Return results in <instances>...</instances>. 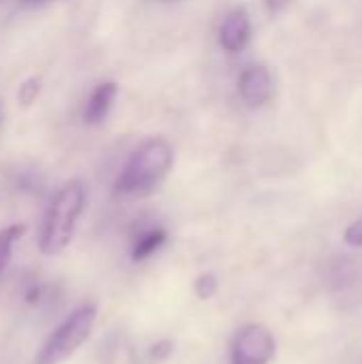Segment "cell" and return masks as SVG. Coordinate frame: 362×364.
Instances as JSON below:
<instances>
[{
  "mask_svg": "<svg viewBox=\"0 0 362 364\" xmlns=\"http://www.w3.org/2000/svg\"><path fill=\"white\" fill-rule=\"evenodd\" d=\"M96 324V307L83 305L75 309L43 343L36 354V364H60L70 358L92 335Z\"/></svg>",
  "mask_w": 362,
  "mask_h": 364,
  "instance_id": "3957f363",
  "label": "cell"
},
{
  "mask_svg": "<svg viewBox=\"0 0 362 364\" xmlns=\"http://www.w3.org/2000/svg\"><path fill=\"white\" fill-rule=\"evenodd\" d=\"M290 2H292V0H265L267 9H269L271 13H280V11H284Z\"/></svg>",
  "mask_w": 362,
  "mask_h": 364,
  "instance_id": "5bb4252c",
  "label": "cell"
},
{
  "mask_svg": "<svg viewBox=\"0 0 362 364\" xmlns=\"http://www.w3.org/2000/svg\"><path fill=\"white\" fill-rule=\"evenodd\" d=\"M83 207H85V183L81 179H73L64 183L60 192L53 196L43 222L38 247L45 256H55L68 247L77 222L83 213Z\"/></svg>",
  "mask_w": 362,
  "mask_h": 364,
  "instance_id": "7a4b0ae2",
  "label": "cell"
},
{
  "mask_svg": "<svg viewBox=\"0 0 362 364\" xmlns=\"http://www.w3.org/2000/svg\"><path fill=\"white\" fill-rule=\"evenodd\" d=\"M115 96H117V83L115 81H105V83L96 85V90L92 92V96L85 102L83 119L92 126L102 124L105 117L109 115L113 102H115Z\"/></svg>",
  "mask_w": 362,
  "mask_h": 364,
  "instance_id": "52a82bcc",
  "label": "cell"
},
{
  "mask_svg": "<svg viewBox=\"0 0 362 364\" xmlns=\"http://www.w3.org/2000/svg\"><path fill=\"white\" fill-rule=\"evenodd\" d=\"M166 239H169V235L164 228H151V230L143 232L132 245V260L134 262L147 260L151 254H156L166 243Z\"/></svg>",
  "mask_w": 362,
  "mask_h": 364,
  "instance_id": "ba28073f",
  "label": "cell"
},
{
  "mask_svg": "<svg viewBox=\"0 0 362 364\" xmlns=\"http://www.w3.org/2000/svg\"><path fill=\"white\" fill-rule=\"evenodd\" d=\"M239 94L250 107H262L273 96V77L267 66L250 64L239 77Z\"/></svg>",
  "mask_w": 362,
  "mask_h": 364,
  "instance_id": "5b68a950",
  "label": "cell"
},
{
  "mask_svg": "<svg viewBox=\"0 0 362 364\" xmlns=\"http://www.w3.org/2000/svg\"><path fill=\"white\" fill-rule=\"evenodd\" d=\"M26 232L23 224H13L4 230H0V273L9 267L11 254H13V243Z\"/></svg>",
  "mask_w": 362,
  "mask_h": 364,
  "instance_id": "9c48e42d",
  "label": "cell"
},
{
  "mask_svg": "<svg viewBox=\"0 0 362 364\" xmlns=\"http://www.w3.org/2000/svg\"><path fill=\"white\" fill-rule=\"evenodd\" d=\"M344 239H346V243L352 245V247H362V218L361 220H356L352 226H348Z\"/></svg>",
  "mask_w": 362,
  "mask_h": 364,
  "instance_id": "7c38bea8",
  "label": "cell"
},
{
  "mask_svg": "<svg viewBox=\"0 0 362 364\" xmlns=\"http://www.w3.org/2000/svg\"><path fill=\"white\" fill-rule=\"evenodd\" d=\"M194 292H196V296L203 299V301L211 299V296L218 292V277H215L213 273H203V275H198V279L194 282Z\"/></svg>",
  "mask_w": 362,
  "mask_h": 364,
  "instance_id": "30bf717a",
  "label": "cell"
},
{
  "mask_svg": "<svg viewBox=\"0 0 362 364\" xmlns=\"http://www.w3.org/2000/svg\"><path fill=\"white\" fill-rule=\"evenodd\" d=\"M171 352H173V343H171V341H162V343H156V346L151 348L154 358H166Z\"/></svg>",
  "mask_w": 362,
  "mask_h": 364,
  "instance_id": "4fadbf2b",
  "label": "cell"
},
{
  "mask_svg": "<svg viewBox=\"0 0 362 364\" xmlns=\"http://www.w3.org/2000/svg\"><path fill=\"white\" fill-rule=\"evenodd\" d=\"M275 356V337L262 324L243 326L233 341V364H269Z\"/></svg>",
  "mask_w": 362,
  "mask_h": 364,
  "instance_id": "277c9868",
  "label": "cell"
},
{
  "mask_svg": "<svg viewBox=\"0 0 362 364\" xmlns=\"http://www.w3.org/2000/svg\"><path fill=\"white\" fill-rule=\"evenodd\" d=\"M252 38V21L245 6H235L228 11L220 26V45L228 53H239Z\"/></svg>",
  "mask_w": 362,
  "mask_h": 364,
  "instance_id": "8992f818",
  "label": "cell"
},
{
  "mask_svg": "<svg viewBox=\"0 0 362 364\" xmlns=\"http://www.w3.org/2000/svg\"><path fill=\"white\" fill-rule=\"evenodd\" d=\"M173 147L166 139L154 136L147 139L141 147L134 149L126 166L122 168L113 192L117 196L141 198L151 194L171 173L173 168Z\"/></svg>",
  "mask_w": 362,
  "mask_h": 364,
  "instance_id": "6da1fadb",
  "label": "cell"
},
{
  "mask_svg": "<svg viewBox=\"0 0 362 364\" xmlns=\"http://www.w3.org/2000/svg\"><path fill=\"white\" fill-rule=\"evenodd\" d=\"M38 92H41V81H38L36 77H30V79H26V81L19 85V90H17V100H19L23 107H30V105L36 100Z\"/></svg>",
  "mask_w": 362,
  "mask_h": 364,
  "instance_id": "8fae6325",
  "label": "cell"
},
{
  "mask_svg": "<svg viewBox=\"0 0 362 364\" xmlns=\"http://www.w3.org/2000/svg\"><path fill=\"white\" fill-rule=\"evenodd\" d=\"M23 4H38V2H47V0H21Z\"/></svg>",
  "mask_w": 362,
  "mask_h": 364,
  "instance_id": "9a60e30c",
  "label": "cell"
}]
</instances>
